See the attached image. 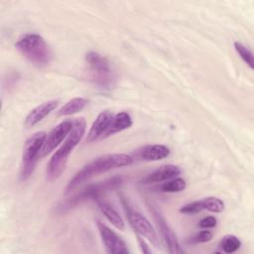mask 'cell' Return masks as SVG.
Listing matches in <instances>:
<instances>
[{
    "label": "cell",
    "mask_w": 254,
    "mask_h": 254,
    "mask_svg": "<svg viewBox=\"0 0 254 254\" xmlns=\"http://www.w3.org/2000/svg\"><path fill=\"white\" fill-rule=\"evenodd\" d=\"M133 163V157L124 153H114L99 156L83 166L68 182L65 192H71L78 186L92 177L114 169L129 166Z\"/></svg>",
    "instance_id": "1"
},
{
    "label": "cell",
    "mask_w": 254,
    "mask_h": 254,
    "mask_svg": "<svg viewBox=\"0 0 254 254\" xmlns=\"http://www.w3.org/2000/svg\"><path fill=\"white\" fill-rule=\"evenodd\" d=\"M72 121L73 124L69 134L67 135L62 146L58 149V151H56V153L52 156L51 160L47 165L46 175L49 181H54L61 177V175L65 170L69 155L76 147V145L80 142L85 133L86 123L84 118L79 117L73 119Z\"/></svg>",
    "instance_id": "2"
},
{
    "label": "cell",
    "mask_w": 254,
    "mask_h": 254,
    "mask_svg": "<svg viewBox=\"0 0 254 254\" xmlns=\"http://www.w3.org/2000/svg\"><path fill=\"white\" fill-rule=\"evenodd\" d=\"M15 48L31 64L38 67L47 65L52 58L49 45L39 34L28 33L18 39Z\"/></svg>",
    "instance_id": "3"
},
{
    "label": "cell",
    "mask_w": 254,
    "mask_h": 254,
    "mask_svg": "<svg viewBox=\"0 0 254 254\" xmlns=\"http://www.w3.org/2000/svg\"><path fill=\"white\" fill-rule=\"evenodd\" d=\"M47 138V133L38 131L28 138L24 144L22 152V162L20 169V179L25 181L31 177L35 166L41 157V152Z\"/></svg>",
    "instance_id": "4"
},
{
    "label": "cell",
    "mask_w": 254,
    "mask_h": 254,
    "mask_svg": "<svg viewBox=\"0 0 254 254\" xmlns=\"http://www.w3.org/2000/svg\"><path fill=\"white\" fill-rule=\"evenodd\" d=\"M85 63L91 81L102 89H109L114 77L108 60L96 52H88L85 55Z\"/></svg>",
    "instance_id": "5"
},
{
    "label": "cell",
    "mask_w": 254,
    "mask_h": 254,
    "mask_svg": "<svg viewBox=\"0 0 254 254\" xmlns=\"http://www.w3.org/2000/svg\"><path fill=\"white\" fill-rule=\"evenodd\" d=\"M121 181H122V179L120 177H114V178H111L104 182L90 185L87 188H85L84 190H82L81 191H79L78 193H76L73 197L66 200L64 202V204H63L62 209L63 210L70 209L87 199L98 198L102 193L117 187L121 183Z\"/></svg>",
    "instance_id": "6"
},
{
    "label": "cell",
    "mask_w": 254,
    "mask_h": 254,
    "mask_svg": "<svg viewBox=\"0 0 254 254\" xmlns=\"http://www.w3.org/2000/svg\"><path fill=\"white\" fill-rule=\"evenodd\" d=\"M124 211L126 213V216L128 218V221L132 228L135 230V232L149 240L153 245L158 244V236L156 233V230L154 229L151 222L138 210L133 209L130 207L124 199H122Z\"/></svg>",
    "instance_id": "7"
},
{
    "label": "cell",
    "mask_w": 254,
    "mask_h": 254,
    "mask_svg": "<svg viewBox=\"0 0 254 254\" xmlns=\"http://www.w3.org/2000/svg\"><path fill=\"white\" fill-rule=\"evenodd\" d=\"M72 120H64L52 129V131L47 135L41 152V157H45L50 154L67 137L72 128Z\"/></svg>",
    "instance_id": "8"
},
{
    "label": "cell",
    "mask_w": 254,
    "mask_h": 254,
    "mask_svg": "<svg viewBox=\"0 0 254 254\" xmlns=\"http://www.w3.org/2000/svg\"><path fill=\"white\" fill-rule=\"evenodd\" d=\"M97 227H98L101 240L108 253L110 254L129 253V250L127 248L125 241L120 236H118L112 229H110L107 225H105L100 221L97 222Z\"/></svg>",
    "instance_id": "9"
},
{
    "label": "cell",
    "mask_w": 254,
    "mask_h": 254,
    "mask_svg": "<svg viewBox=\"0 0 254 254\" xmlns=\"http://www.w3.org/2000/svg\"><path fill=\"white\" fill-rule=\"evenodd\" d=\"M152 213L154 216V219L156 221V224L158 226V229L161 233V236L163 237L167 247L168 251L171 254H180L184 253V250L181 248L179 240L173 231L172 227L169 225V223L166 221V219L163 217V215L156 209L152 208Z\"/></svg>",
    "instance_id": "10"
},
{
    "label": "cell",
    "mask_w": 254,
    "mask_h": 254,
    "mask_svg": "<svg viewBox=\"0 0 254 254\" xmlns=\"http://www.w3.org/2000/svg\"><path fill=\"white\" fill-rule=\"evenodd\" d=\"M208 210L210 212L218 213L224 210V202L215 196H207L199 200H194L190 203L183 205L180 208V211L183 213H197L201 210Z\"/></svg>",
    "instance_id": "11"
},
{
    "label": "cell",
    "mask_w": 254,
    "mask_h": 254,
    "mask_svg": "<svg viewBox=\"0 0 254 254\" xmlns=\"http://www.w3.org/2000/svg\"><path fill=\"white\" fill-rule=\"evenodd\" d=\"M113 115L114 114L109 110H104L97 115L96 119L92 123L86 135L87 143L97 142L105 139V134L108 130V127L113 118Z\"/></svg>",
    "instance_id": "12"
},
{
    "label": "cell",
    "mask_w": 254,
    "mask_h": 254,
    "mask_svg": "<svg viewBox=\"0 0 254 254\" xmlns=\"http://www.w3.org/2000/svg\"><path fill=\"white\" fill-rule=\"evenodd\" d=\"M182 173V170L172 164L163 165L151 174H149L146 178L142 180L143 184H155V183H161L168 180H171L173 178L178 177Z\"/></svg>",
    "instance_id": "13"
},
{
    "label": "cell",
    "mask_w": 254,
    "mask_h": 254,
    "mask_svg": "<svg viewBox=\"0 0 254 254\" xmlns=\"http://www.w3.org/2000/svg\"><path fill=\"white\" fill-rule=\"evenodd\" d=\"M58 103H59L58 100H49L32 109L25 118V122H24L25 126L27 128H30L38 124L47 115H49L54 109H56V107L58 106Z\"/></svg>",
    "instance_id": "14"
},
{
    "label": "cell",
    "mask_w": 254,
    "mask_h": 254,
    "mask_svg": "<svg viewBox=\"0 0 254 254\" xmlns=\"http://www.w3.org/2000/svg\"><path fill=\"white\" fill-rule=\"evenodd\" d=\"M170 155V149L165 145H146L136 152V157L144 161H160Z\"/></svg>",
    "instance_id": "15"
},
{
    "label": "cell",
    "mask_w": 254,
    "mask_h": 254,
    "mask_svg": "<svg viewBox=\"0 0 254 254\" xmlns=\"http://www.w3.org/2000/svg\"><path fill=\"white\" fill-rule=\"evenodd\" d=\"M96 203L99 210L104 214L106 219L117 229L124 230L125 229V222L121 215L117 212V210L106 200L103 198H96Z\"/></svg>",
    "instance_id": "16"
},
{
    "label": "cell",
    "mask_w": 254,
    "mask_h": 254,
    "mask_svg": "<svg viewBox=\"0 0 254 254\" xmlns=\"http://www.w3.org/2000/svg\"><path fill=\"white\" fill-rule=\"evenodd\" d=\"M133 121L129 113L127 112H119L117 114L113 115V118L110 122V125L108 127V130L105 134V138L114 135L115 133L121 132L123 130L128 129L131 127Z\"/></svg>",
    "instance_id": "17"
},
{
    "label": "cell",
    "mask_w": 254,
    "mask_h": 254,
    "mask_svg": "<svg viewBox=\"0 0 254 254\" xmlns=\"http://www.w3.org/2000/svg\"><path fill=\"white\" fill-rule=\"evenodd\" d=\"M88 103V100L83 97H74L68 100L58 111V116H68L81 111Z\"/></svg>",
    "instance_id": "18"
},
{
    "label": "cell",
    "mask_w": 254,
    "mask_h": 254,
    "mask_svg": "<svg viewBox=\"0 0 254 254\" xmlns=\"http://www.w3.org/2000/svg\"><path fill=\"white\" fill-rule=\"evenodd\" d=\"M219 246L224 253L230 254V253L237 251L240 248L241 241L235 235L228 234L221 238V240L219 242Z\"/></svg>",
    "instance_id": "19"
},
{
    "label": "cell",
    "mask_w": 254,
    "mask_h": 254,
    "mask_svg": "<svg viewBox=\"0 0 254 254\" xmlns=\"http://www.w3.org/2000/svg\"><path fill=\"white\" fill-rule=\"evenodd\" d=\"M186 188H187L186 181L178 177L165 181V183L160 187L161 190L164 192H180V191H183Z\"/></svg>",
    "instance_id": "20"
},
{
    "label": "cell",
    "mask_w": 254,
    "mask_h": 254,
    "mask_svg": "<svg viewBox=\"0 0 254 254\" xmlns=\"http://www.w3.org/2000/svg\"><path fill=\"white\" fill-rule=\"evenodd\" d=\"M234 49L242 59V61L250 67L253 68V54L252 52L240 42H234Z\"/></svg>",
    "instance_id": "21"
},
{
    "label": "cell",
    "mask_w": 254,
    "mask_h": 254,
    "mask_svg": "<svg viewBox=\"0 0 254 254\" xmlns=\"http://www.w3.org/2000/svg\"><path fill=\"white\" fill-rule=\"evenodd\" d=\"M212 239V233L209 230H201L192 237L190 238V242L192 244L208 242Z\"/></svg>",
    "instance_id": "22"
},
{
    "label": "cell",
    "mask_w": 254,
    "mask_h": 254,
    "mask_svg": "<svg viewBox=\"0 0 254 254\" xmlns=\"http://www.w3.org/2000/svg\"><path fill=\"white\" fill-rule=\"evenodd\" d=\"M216 224H217L216 218H215L214 216H211V215H210V216H206V217L200 219V221H199V223H198L199 227L204 228V229L213 228V227L216 226Z\"/></svg>",
    "instance_id": "23"
},
{
    "label": "cell",
    "mask_w": 254,
    "mask_h": 254,
    "mask_svg": "<svg viewBox=\"0 0 254 254\" xmlns=\"http://www.w3.org/2000/svg\"><path fill=\"white\" fill-rule=\"evenodd\" d=\"M137 240H138V243H139V245H140L141 250H142V252H143V253H146V254L151 253V250L149 249L148 244L146 243V241L143 239V237H142V236L138 235V236H137Z\"/></svg>",
    "instance_id": "24"
}]
</instances>
